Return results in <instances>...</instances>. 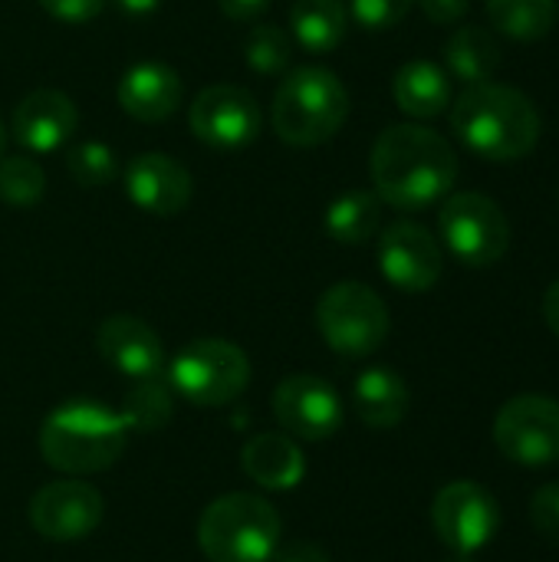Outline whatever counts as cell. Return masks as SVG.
Masks as SVG:
<instances>
[{
  "mask_svg": "<svg viewBox=\"0 0 559 562\" xmlns=\"http://www.w3.org/2000/svg\"><path fill=\"white\" fill-rule=\"evenodd\" d=\"M379 201L395 211H425L445 201L458 181V151L428 125H389L369 158Z\"/></svg>",
  "mask_w": 559,
  "mask_h": 562,
  "instance_id": "6da1fadb",
  "label": "cell"
},
{
  "mask_svg": "<svg viewBox=\"0 0 559 562\" xmlns=\"http://www.w3.org/2000/svg\"><path fill=\"white\" fill-rule=\"evenodd\" d=\"M455 135L484 161L527 158L540 142V112L527 92L504 82H474L451 105Z\"/></svg>",
  "mask_w": 559,
  "mask_h": 562,
  "instance_id": "7a4b0ae2",
  "label": "cell"
},
{
  "mask_svg": "<svg viewBox=\"0 0 559 562\" xmlns=\"http://www.w3.org/2000/svg\"><path fill=\"white\" fill-rule=\"evenodd\" d=\"M128 441V428L119 412L99 402H66L53 408L40 428V454L49 468L82 477L109 471Z\"/></svg>",
  "mask_w": 559,
  "mask_h": 562,
  "instance_id": "3957f363",
  "label": "cell"
},
{
  "mask_svg": "<svg viewBox=\"0 0 559 562\" xmlns=\"http://www.w3.org/2000/svg\"><path fill=\"white\" fill-rule=\"evenodd\" d=\"M349 115V92L343 79L326 66H300L293 69L270 109L273 132L297 148H313L329 142Z\"/></svg>",
  "mask_w": 559,
  "mask_h": 562,
  "instance_id": "277c9868",
  "label": "cell"
},
{
  "mask_svg": "<svg viewBox=\"0 0 559 562\" xmlns=\"http://www.w3.org/2000/svg\"><path fill=\"white\" fill-rule=\"evenodd\" d=\"M198 543L211 562H270L280 547V517L257 494H224L204 507Z\"/></svg>",
  "mask_w": 559,
  "mask_h": 562,
  "instance_id": "5b68a950",
  "label": "cell"
},
{
  "mask_svg": "<svg viewBox=\"0 0 559 562\" xmlns=\"http://www.w3.org/2000/svg\"><path fill=\"white\" fill-rule=\"evenodd\" d=\"M316 326L326 346L346 359H362L382 349L389 339V306L385 300L356 280L329 286L316 303Z\"/></svg>",
  "mask_w": 559,
  "mask_h": 562,
  "instance_id": "8992f818",
  "label": "cell"
},
{
  "mask_svg": "<svg viewBox=\"0 0 559 562\" xmlns=\"http://www.w3.org/2000/svg\"><path fill=\"white\" fill-rule=\"evenodd\" d=\"M168 385L198 408H221L250 385V362L227 339H194L171 359Z\"/></svg>",
  "mask_w": 559,
  "mask_h": 562,
  "instance_id": "52a82bcc",
  "label": "cell"
},
{
  "mask_svg": "<svg viewBox=\"0 0 559 562\" xmlns=\"http://www.w3.org/2000/svg\"><path fill=\"white\" fill-rule=\"evenodd\" d=\"M445 247L465 267H494L511 247V221L504 207L478 191L448 194L438 211Z\"/></svg>",
  "mask_w": 559,
  "mask_h": 562,
  "instance_id": "ba28073f",
  "label": "cell"
},
{
  "mask_svg": "<svg viewBox=\"0 0 559 562\" xmlns=\"http://www.w3.org/2000/svg\"><path fill=\"white\" fill-rule=\"evenodd\" d=\"M501 454L521 468L559 464V402L550 395H517L494 418Z\"/></svg>",
  "mask_w": 559,
  "mask_h": 562,
  "instance_id": "9c48e42d",
  "label": "cell"
},
{
  "mask_svg": "<svg viewBox=\"0 0 559 562\" xmlns=\"http://www.w3.org/2000/svg\"><path fill=\"white\" fill-rule=\"evenodd\" d=\"M188 125L198 142L221 151H237L257 142L264 128V109L250 89L234 82H214L191 99Z\"/></svg>",
  "mask_w": 559,
  "mask_h": 562,
  "instance_id": "30bf717a",
  "label": "cell"
},
{
  "mask_svg": "<svg viewBox=\"0 0 559 562\" xmlns=\"http://www.w3.org/2000/svg\"><path fill=\"white\" fill-rule=\"evenodd\" d=\"M432 524L445 547L471 557L494 540L501 527V504L474 481H451L432 504Z\"/></svg>",
  "mask_w": 559,
  "mask_h": 562,
  "instance_id": "8fae6325",
  "label": "cell"
},
{
  "mask_svg": "<svg viewBox=\"0 0 559 562\" xmlns=\"http://www.w3.org/2000/svg\"><path fill=\"white\" fill-rule=\"evenodd\" d=\"M379 270L402 293H428L445 270L441 244L428 227L395 221L379 237Z\"/></svg>",
  "mask_w": 559,
  "mask_h": 562,
  "instance_id": "7c38bea8",
  "label": "cell"
},
{
  "mask_svg": "<svg viewBox=\"0 0 559 562\" xmlns=\"http://www.w3.org/2000/svg\"><path fill=\"white\" fill-rule=\"evenodd\" d=\"M105 514V501L86 481H53L30 501V527L49 543H76L89 537Z\"/></svg>",
  "mask_w": 559,
  "mask_h": 562,
  "instance_id": "4fadbf2b",
  "label": "cell"
},
{
  "mask_svg": "<svg viewBox=\"0 0 559 562\" xmlns=\"http://www.w3.org/2000/svg\"><path fill=\"white\" fill-rule=\"evenodd\" d=\"M273 415L283 435L300 441H326L343 425V402L329 382L316 375H290L273 392Z\"/></svg>",
  "mask_w": 559,
  "mask_h": 562,
  "instance_id": "5bb4252c",
  "label": "cell"
},
{
  "mask_svg": "<svg viewBox=\"0 0 559 562\" xmlns=\"http://www.w3.org/2000/svg\"><path fill=\"white\" fill-rule=\"evenodd\" d=\"M122 181H125V194L128 201L145 211V214H155V217H175L188 207L191 201V171L165 155V151H145V155H135L125 171H122Z\"/></svg>",
  "mask_w": 559,
  "mask_h": 562,
  "instance_id": "9a60e30c",
  "label": "cell"
},
{
  "mask_svg": "<svg viewBox=\"0 0 559 562\" xmlns=\"http://www.w3.org/2000/svg\"><path fill=\"white\" fill-rule=\"evenodd\" d=\"M79 125V112L72 105V99L59 89H33L30 95L20 99V105L13 109V138L36 151V155H49L56 148H63Z\"/></svg>",
  "mask_w": 559,
  "mask_h": 562,
  "instance_id": "2e32d148",
  "label": "cell"
},
{
  "mask_svg": "<svg viewBox=\"0 0 559 562\" xmlns=\"http://www.w3.org/2000/svg\"><path fill=\"white\" fill-rule=\"evenodd\" d=\"M119 105L135 122H165L178 112L185 86L181 76L161 59H142L128 66L119 79Z\"/></svg>",
  "mask_w": 559,
  "mask_h": 562,
  "instance_id": "e0dca14e",
  "label": "cell"
},
{
  "mask_svg": "<svg viewBox=\"0 0 559 562\" xmlns=\"http://www.w3.org/2000/svg\"><path fill=\"white\" fill-rule=\"evenodd\" d=\"M96 346L102 359L128 379H152L165 372V346L158 333L135 316H109L96 333Z\"/></svg>",
  "mask_w": 559,
  "mask_h": 562,
  "instance_id": "ac0fdd59",
  "label": "cell"
},
{
  "mask_svg": "<svg viewBox=\"0 0 559 562\" xmlns=\"http://www.w3.org/2000/svg\"><path fill=\"white\" fill-rule=\"evenodd\" d=\"M241 468L264 491H293V487H300V481L306 474L300 445L280 431L254 435L241 448Z\"/></svg>",
  "mask_w": 559,
  "mask_h": 562,
  "instance_id": "d6986e66",
  "label": "cell"
},
{
  "mask_svg": "<svg viewBox=\"0 0 559 562\" xmlns=\"http://www.w3.org/2000/svg\"><path fill=\"white\" fill-rule=\"evenodd\" d=\"M392 95L399 109L412 119H438L451 105V79L432 59L405 63L392 79Z\"/></svg>",
  "mask_w": 559,
  "mask_h": 562,
  "instance_id": "ffe728a7",
  "label": "cell"
},
{
  "mask_svg": "<svg viewBox=\"0 0 559 562\" xmlns=\"http://www.w3.org/2000/svg\"><path fill=\"white\" fill-rule=\"evenodd\" d=\"M353 405H356V415L369 428H382V431L395 428L409 412V385L399 372H392L385 366L366 369L356 379Z\"/></svg>",
  "mask_w": 559,
  "mask_h": 562,
  "instance_id": "44dd1931",
  "label": "cell"
},
{
  "mask_svg": "<svg viewBox=\"0 0 559 562\" xmlns=\"http://www.w3.org/2000/svg\"><path fill=\"white\" fill-rule=\"evenodd\" d=\"M293 43L306 53H333L349 26V10L343 0H297L290 10Z\"/></svg>",
  "mask_w": 559,
  "mask_h": 562,
  "instance_id": "7402d4cb",
  "label": "cell"
},
{
  "mask_svg": "<svg viewBox=\"0 0 559 562\" xmlns=\"http://www.w3.org/2000/svg\"><path fill=\"white\" fill-rule=\"evenodd\" d=\"M445 63L448 72L465 86L488 82L501 66V43L484 26H458L445 46Z\"/></svg>",
  "mask_w": 559,
  "mask_h": 562,
  "instance_id": "603a6c76",
  "label": "cell"
},
{
  "mask_svg": "<svg viewBox=\"0 0 559 562\" xmlns=\"http://www.w3.org/2000/svg\"><path fill=\"white\" fill-rule=\"evenodd\" d=\"M382 221V201L372 191H346L326 211V234L339 244H366Z\"/></svg>",
  "mask_w": 559,
  "mask_h": 562,
  "instance_id": "cb8c5ba5",
  "label": "cell"
},
{
  "mask_svg": "<svg viewBox=\"0 0 559 562\" xmlns=\"http://www.w3.org/2000/svg\"><path fill=\"white\" fill-rule=\"evenodd\" d=\"M484 7L494 30L521 43L544 40L557 23V0H488Z\"/></svg>",
  "mask_w": 559,
  "mask_h": 562,
  "instance_id": "d4e9b609",
  "label": "cell"
},
{
  "mask_svg": "<svg viewBox=\"0 0 559 562\" xmlns=\"http://www.w3.org/2000/svg\"><path fill=\"white\" fill-rule=\"evenodd\" d=\"M119 415H122L128 431L135 428L142 435H152V431H158V428H165L171 422V415H175V389L161 375L135 379V385L128 389Z\"/></svg>",
  "mask_w": 559,
  "mask_h": 562,
  "instance_id": "484cf974",
  "label": "cell"
},
{
  "mask_svg": "<svg viewBox=\"0 0 559 562\" xmlns=\"http://www.w3.org/2000/svg\"><path fill=\"white\" fill-rule=\"evenodd\" d=\"M46 191V175L36 158H0V201L13 207H33Z\"/></svg>",
  "mask_w": 559,
  "mask_h": 562,
  "instance_id": "4316f807",
  "label": "cell"
},
{
  "mask_svg": "<svg viewBox=\"0 0 559 562\" xmlns=\"http://www.w3.org/2000/svg\"><path fill=\"white\" fill-rule=\"evenodd\" d=\"M293 56V36L280 26H254L244 36V59L254 72L277 76L290 66Z\"/></svg>",
  "mask_w": 559,
  "mask_h": 562,
  "instance_id": "83f0119b",
  "label": "cell"
},
{
  "mask_svg": "<svg viewBox=\"0 0 559 562\" xmlns=\"http://www.w3.org/2000/svg\"><path fill=\"white\" fill-rule=\"evenodd\" d=\"M66 168L76 184L82 188H105L119 178V158L102 142H82L69 151Z\"/></svg>",
  "mask_w": 559,
  "mask_h": 562,
  "instance_id": "f1b7e54d",
  "label": "cell"
},
{
  "mask_svg": "<svg viewBox=\"0 0 559 562\" xmlns=\"http://www.w3.org/2000/svg\"><path fill=\"white\" fill-rule=\"evenodd\" d=\"M412 3L415 0H353L349 13L366 30H392L409 16Z\"/></svg>",
  "mask_w": 559,
  "mask_h": 562,
  "instance_id": "f546056e",
  "label": "cell"
},
{
  "mask_svg": "<svg viewBox=\"0 0 559 562\" xmlns=\"http://www.w3.org/2000/svg\"><path fill=\"white\" fill-rule=\"evenodd\" d=\"M530 520L544 540L559 547V484H547L530 501Z\"/></svg>",
  "mask_w": 559,
  "mask_h": 562,
  "instance_id": "4dcf8cb0",
  "label": "cell"
},
{
  "mask_svg": "<svg viewBox=\"0 0 559 562\" xmlns=\"http://www.w3.org/2000/svg\"><path fill=\"white\" fill-rule=\"evenodd\" d=\"M59 23H89L105 10V0H36Z\"/></svg>",
  "mask_w": 559,
  "mask_h": 562,
  "instance_id": "1f68e13d",
  "label": "cell"
},
{
  "mask_svg": "<svg viewBox=\"0 0 559 562\" xmlns=\"http://www.w3.org/2000/svg\"><path fill=\"white\" fill-rule=\"evenodd\" d=\"M425 16L432 23H441V26H451L458 20H465V13L471 10V0H415Z\"/></svg>",
  "mask_w": 559,
  "mask_h": 562,
  "instance_id": "d6a6232c",
  "label": "cell"
},
{
  "mask_svg": "<svg viewBox=\"0 0 559 562\" xmlns=\"http://www.w3.org/2000/svg\"><path fill=\"white\" fill-rule=\"evenodd\" d=\"M273 562H333V560H329V553H326L323 547H316V543H310V540H293V543H287V547H277Z\"/></svg>",
  "mask_w": 559,
  "mask_h": 562,
  "instance_id": "836d02e7",
  "label": "cell"
},
{
  "mask_svg": "<svg viewBox=\"0 0 559 562\" xmlns=\"http://www.w3.org/2000/svg\"><path fill=\"white\" fill-rule=\"evenodd\" d=\"M267 3L270 0H217V7L227 20H254L267 10Z\"/></svg>",
  "mask_w": 559,
  "mask_h": 562,
  "instance_id": "e575fe53",
  "label": "cell"
},
{
  "mask_svg": "<svg viewBox=\"0 0 559 562\" xmlns=\"http://www.w3.org/2000/svg\"><path fill=\"white\" fill-rule=\"evenodd\" d=\"M544 319L554 329V336L559 339V280L544 293Z\"/></svg>",
  "mask_w": 559,
  "mask_h": 562,
  "instance_id": "d590c367",
  "label": "cell"
},
{
  "mask_svg": "<svg viewBox=\"0 0 559 562\" xmlns=\"http://www.w3.org/2000/svg\"><path fill=\"white\" fill-rule=\"evenodd\" d=\"M115 3H119V10L128 13V16H148V13L158 10L161 0H115Z\"/></svg>",
  "mask_w": 559,
  "mask_h": 562,
  "instance_id": "8d00e7d4",
  "label": "cell"
},
{
  "mask_svg": "<svg viewBox=\"0 0 559 562\" xmlns=\"http://www.w3.org/2000/svg\"><path fill=\"white\" fill-rule=\"evenodd\" d=\"M445 562H474V560H471V557H468V553H455V557H451V560H445Z\"/></svg>",
  "mask_w": 559,
  "mask_h": 562,
  "instance_id": "74e56055",
  "label": "cell"
},
{
  "mask_svg": "<svg viewBox=\"0 0 559 562\" xmlns=\"http://www.w3.org/2000/svg\"><path fill=\"white\" fill-rule=\"evenodd\" d=\"M3 148H7V132H3V122H0V158H3Z\"/></svg>",
  "mask_w": 559,
  "mask_h": 562,
  "instance_id": "f35d334b",
  "label": "cell"
},
{
  "mask_svg": "<svg viewBox=\"0 0 559 562\" xmlns=\"http://www.w3.org/2000/svg\"><path fill=\"white\" fill-rule=\"evenodd\" d=\"M557 13H559V3H557Z\"/></svg>",
  "mask_w": 559,
  "mask_h": 562,
  "instance_id": "ab89813d",
  "label": "cell"
}]
</instances>
